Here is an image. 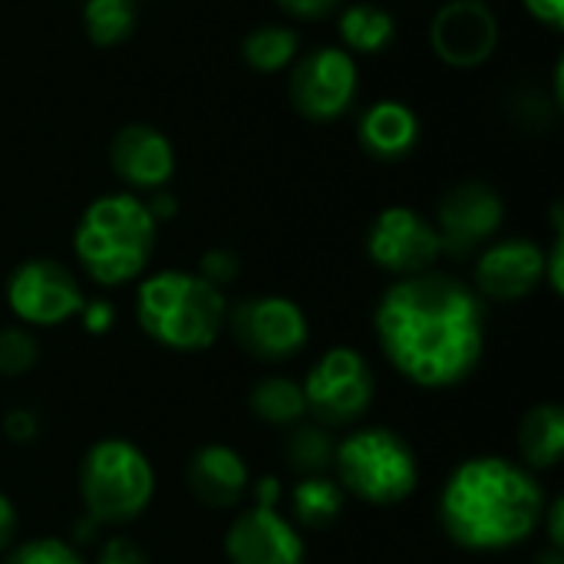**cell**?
Here are the masks:
<instances>
[{"label":"cell","mask_w":564,"mask_h":564,"mask_svg":"<svg viewBox=\"0 0 564 564\" xmlns=\"http://www.w3.org/2000/svg\"><path fill=\"white\" fill-rule=\"evenodd\" d=\"M7 304L26 327H56L79 317L86 294L66 264L53 258H30L10 271Z\"/></svg>","instance_id":"9c48e42d"},{"label":"cell","mask_w":564,"mask_h":564,"mask_svg":"<svg viewBox=\"0 0 564 564\" xmlns=\"http://www.w3.org/2000/svg\"><path fill=\"white\" fill-rule=\"evenodd\" d=\"M357 139H360V145H364L373 159L397 162V159H406V155L416 149L420 119H416V112H413L406 102L383 99V102H373V106L360 116Z\"/></svg>","instance_id":"ac0fdd59"},{"label":"cell","mask_w":564,"mask_h":564,"mask_svg":"<svg viewBox=\"0 0 564 564\" xmlns=\"http://www.w3.org/2000/svg\"><path fill=\"white\" fill-rule=\"evenodd\" d=\"M79 321H83L86 334L102 337V334H109V327L116 324V307H112L106 297L86 301V304H83V311H79Z\"/></svg>","instance_id":"f1b7e54d"},{"label":"cell","mask_w":564,"mask_h":564,"mask_svg":"<svg viewBox=\"0 0 564 564\" xmlns=\"http://www.w3.org/2000/svg\"><path fill=\"white\" fill-rule=\"evenodd\" d=\"M564 449V410L562 403L549 400L532 406L519 423V453L525 469H555Z\"/></svg>","instance_id":"d6986e66"},{"label":"cell","mask_w":564,"mask_h":564,"mask_svg":"<svg viewBox=\"0 0 564 564\" xmlns=\"http://www.w3.org/2000/svg\"><path fill=\"white\" fill-rule=\"evenodd\" d=\"M135 317L145 337L165 350L195 354L208 350L228 317L221 288L195 271H159L139 284Z\"/></svg>","instance_id":"277c9868"},{"label":"cell","mask_w":564,"mask_h":564,"mask_svg":"<svg viewBox=\"0 0 564 564\" xmlns=\"http://www.w3.org/2000/svg\"><path fill=\"white\" fill-rule=\"evenodd\" d=\"M545 502L532 469L506 456H473L443 482L440 525L466 552H506L539 532Z\"/></svg>","instance_id":"7a4b0ae2"},{"label":"cell","mask_w":564,"mask_h":564,"mask_svg":"<svg viewBox=\"0 0 564 564\" xmlns=\"http://www.w3.org/2000/svg\"><path fill=\"white\" fill-rule=\"evenodd\" d=\"M3 564H86V562H83V555H79L69 542L46 535V539H30V542L13 545Z\"/></svg>","instance_id":"4316f807"},{"label":"cell","mask_w":564,"mask_h":564,"mask_svg":"<svg viewBox=\"0 0 564 564\" xmlns=\"http://www.w3.org/2000/svg\"><path fill=\"white\" fill-rule=\"evenodd\" d=\"M301 390H304L307 416L314 423L327 430H344L370 410L377 397V377L360 350L330 347L307 370Z\"/></svg>","instance_id":"52a82bcc"},{"label":"cell","mask_w":564,"mask_h":564,"mask_svg":"<svg viewBox=\"0 0 564 564\" xmlns=\"http://www.w3.org/2000/svg\"><path fill=\"white\" fill-rule=\"evenodd\" d=\"M17 539V506L0 492V552H10Z\"/></svg>","instance_id":"d590c367"},{"label":"cell","mask_w":564,"mask_h":564,"mask_svg":"<svg viewBox=\"0 0 564 564\" xmlns=\"http://www.w3.org/2000/svg\"><path fill=\"white\" fill-rule=\"evenodd\" d=\"M238 271H241V261H238V254L228 251V248H212V251H205V254H202V264H198V274H202L208 284H215V288L231 284V281L238 278Z\"/></svg>","instance_id":"83f0119b"},{"label":"cell","mask_w":564,"mask_h":564,"mask_svg":"<svg viewBox=\"0 0 564 564\" xmlns=\"http://www.w3.org/2000/svg\"><path fill=\"white\" fill-rule=\"evenodd\" d=\"M334 473L347 496L367 506H400L420 486L413 446L390 426L354 430L337 443Z\"/></svg>","instance_id":"5b68a950"},{"label":"cell","mask_w":564,"mask_h":564,"mask_svg":"<svg viewBox=\"0 0 564 564\" xmlns=\"http://www.w3.org/2000/svg\"><path fill=\"white\" fill-rule=\"evenodd\" d=\"M397 36V20L390 10L377 7V3H354L340 13V40L344 50L354 53H383Z\"/></svg>","instance_id":"7402d4cb"},{"label":"cell","mask_w":564,"mask_h":564,"mask_svg":"<svg viewBox=\"0 0 564 564\" xmlns=\"http://www.w3.org/2000/svg\"><path fill=\"white\" fill-rule=\"evenodd\" d=\"M564 241L562 235H555V245H552V251L545 254V281L552 284V291L555 294H562L564 291Z\"/></svg>","instance_id":"e575fe53"},{"label":"cell","mask_w":564,"mask_h":564,"mask_svg":"<svg viewBox=\"0 0 564 564\" xmlns=\"http://www.w3.org/2000/svg\"><path fill=\"white\" fill-rule=\"evenodd\" d=\"M291 17H301V20H317V17H327L340 0H278Z\"/></svg>","instance_id":"836d02e7"},{"label":"cell","mask_w":564,"mask_h":564,"mask_svg":"<svg viewBox=\"0 0 564 564\" xmlns=\"http://www.w3.org/2000/svg\"><path fill=\"white\" fill-rule=\"evenodd\" d=\"M251 492H254V506H268V509H274L278 506V499H281V482L278 479H261L258 486H251Z\"/></svg>","instance_id":"8d00e7d4"},{"label":"cell","mask_w":564,"mask_h":564,"mask_svg":"<svg viewBox=\"0 0 564 564\" xmlns=\"http://www.w3.org/2000/svg\"><path fill=\"white\" fill-rule=\"evenodd\" d=\"M235 344L258 364L291 360L307 347V317L304 311L281 294H258L238 301L225 317Z\"/></svg>","instance_id":"ba28073f"},{"label":"cell","mask_w":564,"mask_h":564,"mask_svg":"<svg viewBox=\"0 0 564 564\" xmlns=\"http://www.w3.org/2000/svg\"><path fill=\"white\" fill-rule=\"evenodd\" d=\"M83 23L96 46H116L135 30V0H86Z\"/></svg>","instance_id":"d4e9b609"},{"label":"cell","mask_w":564,"mask_h":564,"mask_svg":"<svg viewBox=\"0 0 564 564\" xmlns=\"http://www.w3.org/2000/svg\"><path fill=\"white\" fill-rule=\"evenodd\" d=\"M337 440L321 423H297L284 440V463L297 476H327L334 469Z\"/></svg>","instance_id":"603a6c76"},{"label":"cell","mask_w":564,"mask_h":564,"mask_svg":"<svg viewBox=\"0 0 564 564\" xmlns=\"http://www.w3.org/2000/svg\"><path fill=\"white\" fill-rule=\"evenodd\" d=\"M155 496V469L129 440H99L79 463V499L96 525L135 522Z\"/></svg>","instance_id":"8992f818"},{"label":"cell","mask_w":564,"mask_h":564,"mask_svg":"<svg viewBox=\"0 0 564 564\" xmlns=\"http://www.w3.org/2000/svg\"><path fill=\"white\" fill-rule=\"evenodd\" d=\"M525 10L552 30L564 26V0H525Z\"/></svg>","instance_id":"d6a6232c"},{"label":"cell","mask_w":564,"mask_h":564,"mask_svg":"<svg viewBox=\"0 0 564 564\" xmlns=\"http://www.w3.org/2000/svg\"><path fill=\"white\" fill-rule=\"evenodd\" d=\"M96 564H149V555L135 542H129V539H109L102 545Z\"/></svg>","instance_id":"4dcf8cb0"},{"label":"cell","mask_w":564,"mask_h":564,"mask_svg":"<svg viewBox=\"0 0 564 564\" xmlns=\"http://www.w3.org/2000/svg\"><path fill=\"white\" fill-rule=\"evenodd\" d=\"M291 102L314 122L340 119L357 96V59L344 46H317L291 69Z\"/></svg>","instance_id":"8fae6325"},{"label":"cell","mask_w":564,"mask_h":564,"mask_svg":"<svg viewBox=\"0 0 564 564\" xmlns=\"http://www.w3.org/2000/svg\"><path fill=\"white\" fill-rule=\"evenodd\" d=\"M248 406L261 423L284 426V430L304 423V416H307L304 390L291 377H261L248 393Z\"/></svg>","instance_id":"ffe728a7"},{"label":"cell","mask_w":564,"mask_h":564,"mask_svg":"<svg viewBox=\"0 0 564 564\" xmlns=\"http://www.w3.org/2000/svg\"><path fill=\"white\" fill-rule=\"evenodd\" d=\"M532 564H564V552L562 549H552V545H549V549H545V552H542V555H539Z\"/></svg>","instance_id":"74e56055"},{"label":"cell","mask_w":564,"mask_h":564,"mask_svg":"<svg viewBox=\"0 0 564 564\" xmlns=\"http://www.w3.org/2000/svg\"><path fill=\"white\" fill-rule=\"evenodd\" d=\"M3 433H7L10 443H20V446L33 443L40 436V420H36L33 410H10L3 416Z\"/></svg>","instance_id":"f546056e"},{"label":"cell","mask_w":564,"mask_h":564,"mask_svg":"<svg viewBox=\"0 0 564 564\" xmlns=\"http://www.w3.org/2000/svg\"><path fill=\"white\" fill-rule=\"evenodd\" d=\"M109 165L132 192H159L175 172V149L155 126L132 122L116 132Z\"/></svg>","instance_id":"2e32d148"},{"label":"cell","mask_w":564,"mask_h":564,"mask_svg":"<svg viewBox=\"0 0 564 564\" xmlns=\"http://www.w3.org/2000/svg\"><path fill=\"white\" fill-rule=\"evenodd\" d=\"M436 56L449 66L473 69L499 46V20L486 0H446L430 26Z\"/></svg>","instance_id":"4fadbf2b"},{"label":"cell","mask_w":564,"mask_h":564,"mask_svg":"<svg viewBox=\"0 0 564 564\" xmlns=\"http://www.w3.org/2000/svg\"><path fill=\"white\" fill-rule=\"evenodd\" d=\"M344 502H347V492L330 476H301L297 486L291 489L294 522H301L304 529H314V532L334 525L344 512Z\"/></svg>","instance_id":"44dd1931"},{"label":"cell","mask_w":564,"mask_h":564,"mask_svg":"<svg viewBox=\"0 0 564 564\" xmlns=\"http://www.w3.org/2000/svg\"><path fill=\"white\" fill-rule=\"evenodd\" d=\"M373 330L390 367L423 390L469 380L486 350L482 297L449 274L397 278L373 311Z\"/></svg>","instance_id":"6da1fadb"},{"label":"cell","mask_w":564,"mask_h":564,"mask_svg":"<svg viewBox=\"0 0 564 564\" xmlns=\"http://www.w3.org/2000/svg\"><path fill=\"white\" fill-rule=\"evenodd\" d=\"M225 555L231 564H304L307 549L291 519L278 509L251 506L228 525Z\"/></svg>","instance_id":"5bb4252c"},{"label":"cell","mask_w":564,"mask_h":564,"mask_svg":"<svg viewBox=\"0 0 564 564\" xmlns=\"http://www.w3.org/2000/svg\"><path fill=\"white\" fill-rule=\"evenodd\" d=\"M301 50V33L294 26H281V23H264L254 26L245 43H241V56L251 69L258 73H278L288 63H294Z\"/></svg>","instance_id":"cb8c5ba5"},{"label":"cell","mask_w":564,"mask_h":564,"mask_svg":"<svg viewBox=\"0 0 564 564\" xmlns=\"http://www.w3.org/2000/svg\"><path fill=\"white\" fill-rule=\"evenodd\" d=\"M185 482L202 506L235 509L248 496L251 473H248V463L241 459L238 449L221 446V443H208L188 456Z\"/></svg>","instance_id":"e0dca14e"},{"label":"cell","mask_w":564,"mask_h":564,"mask_svg":"<svg viewBox=\"0 0 564 564\" xmlns=\"http://www.w3.org/2000/svg\"><path fill=\"white\" fill-rule=\"evenodd\" d=\"M545 281V251L529 238H502L476 261V294L489 301H522Z\"/></svg>","instance_id":"9a60e30c"},{"label":"cell","mask_w":564,"mask_h":564,"mask_svg":"<svg viewBox=\"0 0 564 564\" xmlns=\"http://www.w3.org/2000/svg\"><path fill=\"white\" fill-rule=\"evenodd\" d=\"M155 235L159 221L145 198L135 192H109L86 205L73 231V251L96 284L119 288L145 271L155 251Z\"/></svg>","instance_id":"3957f363"},{"label":"cell","mask_w":564,"mask_h":564,"mask_svg":"<svg viewBox=\"0 0 564 564\" xmlns=\"http://www.w3.org/2000/svg\"><path fill=\"white\" fill-rule=\"evenodd\" d=\"M506 218V205L499 192L486 182H459L453 185L436 208V235L443 254L466 258L479 245H486Z\"/></svg>","instance_id":"7c38bea8"},{"label":"cell","mask_w":564,"mask_h":564,"mask_svg":"<svg viewBox=\"0 0 564 564\" xmlns=\"http://www.w3.org/2000/svg\"><path fill=\"white\" fill-rule=\"evenodd\" d=\"M40 344L26 327H0V377H23L36 367Z\"/></svg>","instance_id":"484cf974"},{"label":"cell","mask_w":564,"mask_h":564,"mask_svg":"<svg viewBox=\"0 0 564 564\" xmlns=\"http://www.w3.org/2000/svg\"><path fill=\"white\" fill-rule=\"evenodd\" d=\"M367 254L380 271L393 278H416L436 268L443 245L436 225L426 215L406 205H393L373 218L367 231Z\"/></svg>","instance_id":"30bf717a"},{"label":"cell","mask_w":564,"mask_h":564,"mask_svg":"<svg viewBox=\"0 0 564 564\" xmlns=\"http://www.w3.org/2000/svg\"><path fill=\"white\" fill-rule=\"evenodd\" d=\"M545 535H549V545L552 549H564V502L562 499H552L545 502V512H542V525Z\"/></svg>","instance_id":"1f68e13d"}]
</instances>
